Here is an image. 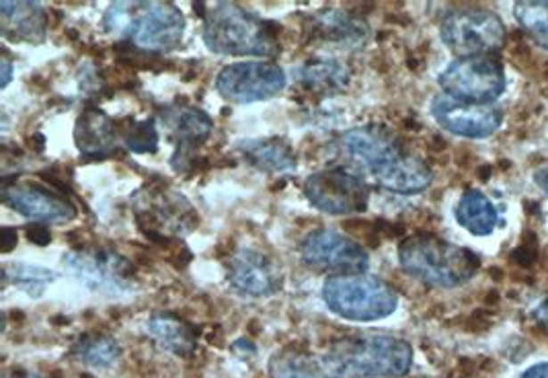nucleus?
Returning a JSON list of instances; mask_svg holds the SVG:
<instances>
[{"instance_id":"nucleus-28","label":"nucleus","mask_w":548,"mask_h":378,"mask_svg":"<svg viewBox=\"0 0 548 378\" xmlns=\"http://www.w3.org/2000/svg\"><path fill=\"white\" fill-rule=\"evenodd\" d=\"M53 278H56V274L52 269L27 266V263H6L3 267L4 286L6 284H15L29 296H42L45 286L53 282Z\"/></svg>"},{"instance_id":"nucleus-33","label":"nucleus","mask_w":548,"mask_h":378,"mask_svg":"<svg viewBox=\"0 0 548 378\" xmlns=\"http://www.w3.org/2000/svg\"><path fill=\"white\" fill-rule=\"evenodd\" d=\"M17 241H19V236H17L15 228L4 226L3 233H0V242H3V245H0V249H3V253H11L12 249H15Z\"/></svg>"},{"instance_id":"nucleus-19","label":"nucleus","mask_w":548,"mask_h":378,"mask_svg":"<svg viewBox=\"0 0 548 378\" xmlns=\"http://www.w3.org/2000/svg\"><path fill=\"white\" fill-rule=\"evenodd\" d=\"M118 126L99 107L86 105L74 126V142L86 159H107L118 144Z\"/></svg>"},{"instance_id":"nucleus-17","label":"nucleus","mask_w":548,"mask_h":378,"mask_svg":"<svg viewBox=\"0 0 548 378\" xmlns=\"http://www.w3.org/2000/svg\"><path fill=\"white\" fill-rule=\"evenodd\" d=\"M160 118L167 132L171 134V138L179 144L171 163L177 171H187L189 167H193V148L200 146L201 142H206L214 130L212 118H209L206 111L198 110V107L189 105L167 107Z\"/></svg>"},{"instance_id":"nucleus-14","label":"nucleus","mask_w":548,"mask_h":378,"mask_svg":"<svg viewBox=\"0 0 548 378\" xmlns=\"http://www.w3.org/2000/svg\"><path fill=\"white\" fill-rule=\"evenodd\" d=\"M228 284L251 299H267L283 288V272L274 255L257 247H242L228 261Z\"/></svg>"},{"instance_id":"nucleus-11","label":"nucleus","mask_w":548,"mask_h":378,"mask_svg":"<svg viewBox=\"0 0 548 378\" xmlns=\"http://www.w3.org/2000/svg\"><path fill=\"white\" fill-rule=\"evenodd\" d=\"M286 89V72L275 62H236L220 70L216 91L230 103L267 101Z\"/></svg>"},{"instance_id":"nucleus-5","label":"nucleus","mask_w":548,"mask_h":378,"mask_svg":"<svg viewBox=\"0 0 548 378\" xmlns=\"http://www.w3.org/2000/svg\"><path fill=\"white\" fill-rule=\"evenodd\" d=\"M329 354L348 370L351 378L405 376L413 364L411 343L389 333L341 337L333 343Z\"/></svg>"},{"instance_id":"nucleus-7","label":"nucleus","mask_w":548,"mask_h":378,"mask_svg":"<svg viewBox=\"0 0 548 378\" xmlns=\"http://www.w3.org/2000/svg\"><path fill=\"white\" fill-rule=\"evenodd\" d=\"M64 267L89 290L121 296L136 288V266L111 249L78 247L64 253Z\"/></svg>"},{"instance_id":"nucleus-31","label":"nucleus","mask_w":548,"mask_h":378,"mask_svg":"<svg viewBox=\"0 0 548 378\" xmlns=\"http://www.w3.org/2000/svg\"><path fill=\"white\" fill-rule=\"evenodd\" d=\"M25 233H27V239H29L31 242H36V245L45 247V245H50V242H52L50 226L42 225V222H33V225H27Z\"/></svg>"},{"instance_id":"nucleus-37","label":"nucleus","mask_w":548,"mask_h":378,"mask_svg":"<svg viewBox=\"0 0 548 378\" xmlns=\"http://www.w3.org/2000/svg\"><path fill=\"white\" fill-rule=\"evenodd\" d=\"M534 179H536V184L543 187V192L548 195V168H538V171L534 173Z\"/></svg>"},{"instance_id":"nucleus-23","label":"nucleus","mask_w":548,"mask_h":378,"mask_svg":"<svg viewBox=\"0 0 548 378\" xmlns=\"http://www.w3.org/2000/svg\"><path fill=\"white\" fill-rule=\"evenodd\" d=\"M148 331L152 340L159 343L160 349L171 352L175 356H192L198 348V327L192 323L183 321L181 316L173 313H154L148 319Z\"/></svg>"},{"instance_id":"nucleus-2","label":"nucleus","mask_w":548,"mask_h":378,"mask_svg":"<svg viewBox=\"0 0 548 378\" xmlns=\"http://www.w3.org/2000/svg\"><path fill=\"white\" fill-rule=\"evenodd\" d=\"M103 27L142 52L167 53L181 44L185 17L173 3H115L105 12Z\"/></svg>"},{"instance_id":"nucleus-10","label":"nucleus","mask_w":548,"mask_h":378,"mask_svg":"<svg viewBox=\"0 0 548 378\" xmlns=\"http://www.w3.org/2000/svg\"><path fill=\"white\" fill-rule=\"evenodd\" d=\"M304 195L316 210L331 216L365 212L370 201L365 181L345 168H327L308 175L304 181Z\"/></svg>"},{"instance_id":"nucleus-29","label":"nucleus","mask_w":548,"mask_h":378,"mask_svg":"<svg viewBox=\"0 0 548 378\" xmlns=\"http://www.w3.org/2000/svg\"><path fill=\"white\" fill-rule=\"evenodd\" d=\"M513 15H516V21L528 36L548 50V3L544 0L516 3L513 4Z\"/></svg>"},{"instance_id":"nucleus-34","label":"nucleus","mask_w":548,"mask_h":378,"mask_svg":"<svg viewBox=\"0 0 548 378\" xmlns=\"http://www.w3.org/2000/svg\"><path fill=\"white\" fill-rule=\"evenodd\" d=\"M519 378H548V362L534 364V366L524 370Z\"/></svg>"},{"instance_id":"nucleus-12","label":"nucleus","mask_w":548,"mask_h":378,"mask_svg":"<svg viewBox=\"0 0 548 378\" xmlns=\"http://www.w3.org/2000/svg\"><path fill=\"white\" fill-rule=\"evenodd\" d=\"M0 200L11 210L42 225H64L77 218V206L66 198V193L33 181L4 177Z\"/></svg>"},{"instance_id":"nucleus-18","label":"nucleus","mask_w":548,"mask_h":378,"mask_svg":"<svg viewBox=\"0 0 548 378\" xmlns=\"http://www.w3.org/2000/svg\"><path fill=\"white\" fill-rule=\"evenodd\" d=\"M308 36L316 42L341 45V47H360L370 37V27L362 17L351 11L341 9H323L310 17L307 25Z\"/></svg>"},{"instance_id":"nucleus-27","label":"nucleus","mask_w":548,"mask_h":378,"mask_svg":"<svg viewBox=\"0 0 548 378\" xmlns=\"http://www.w3.org/2000/svg\"><path fill=\"white\" fill-rule=\"evenodd\" d=\"M72 354L93 368H110L119 357V346L107 335H83L74 343Z\"/></svg>"},{"instance_id":"nucleus-32","label":"nucleus","mask_w":548,"mask_h":378,"mask_svg":"<svg viewBox=\"0 0 548 378\" xmlns=\"http://www.w3.org/2000/svg\"><path fill=\"white\" fill-rule=\"evenodd\" d=\"M538 258V251H536V245H528V242H524V245H519L516 251L511 253V259L518 263V266L522 267H530L534 261H536Z\"/></svg>"},{"instance_id":"nucleus-4","label":"nucleus","mask_w":548,"mask_h":378,"mask_svg":"<svg viewBox=\"0 0 548 378\" xmlns=\"http://www.w3.org/2000/svg\"><path fill=\"white\" fill-rule=\"evenodd\" d=\"M323 300L331 313L357 323L384 319L398 308L395 286L370 274L329 275L323 284Z\"/></svg>"},{"instance_id":"nucleus-8","label":"nucleus","mask_w":548,"mask_h":378,"mask_svg":"<svg viewBox=\"0 0 548 378\" xmlns=\"http://www.w3.org/2000/svg\"><path fill=\"white\" fill-rule=\"evenodd\" d=\"M134 210L142 233L160 242H165L167 234H187L200 225V214L193 210L185 195L168 187L140 189L134 195Z\"/></svg>"},{"instance_id":"nucleus-22","label":"nucleus","mask_w":548,"mask_h":378,"mask_svg":"<svg viewBox=\"0 0 548 378\" xmlns=\"http://www.w3.org/2000/svg\"><path fill=\"white\" fill-rule=\"evenodd\" d=\"M431 181H434L431 167L421 157H417V154L407 152L395 165L389 167L387 171L378 175L374 184L392 193L413 195L425 192L431 185Z\"/></svg>"},{"instance_id":"nucleus-26","label":"nucleus","mask_w":548,"mask_h":378,"mask_svg":"<svg viewBox=\"0 0 548 378\" xmlns=\"http://www.w3.org/2000/svg\"><path fill=\"white\" fill-rule=\"evenodd\" d=\"M294 80L315 94H333L348 86L349 70L337 60H310L294 69Z\"/></svg>"},{"instance_id":"nucleus-38","label":"nucleus","mask_w":548,"mask_h":378,"mask_svg":"<svg viewBox=\"0 0 548 378\" xmlns=\"http://www.w3.org/2000/svg\"><path fill=\"white\" fill-rule=\"evenodd\" d=\"M11 378H44V376H39V374H31V373H27V370H21V368H15V373L11 374Z\"/></svg>"},{"instance_id":"nucleus-20","label":"nucleus","mask_w":548,"mask_h":378,"mask_svg":"<svg viewBox=\"0 0 548 378\" xmlns=\"http://www.w3.org/2000/svg\"><path fill=\"white\" fill-rule=\"evenodd\" d=\"M269 376L272 378H351L339 362L329 352L323 356L300 352L296 348H288L277 352L269 362Z\"/></svg>"},{"instance_id":"nucleus-3","label":"nucleus","mask_w":548,"mask_h":378,"mask_svg":"<svg viewBox=\"0 0 548 378\" xmlns=\"http://www.w3.org/2000/svg\"><path fill=\"white\" fill-rule=\"evenodd\" d=\"M398 263L411 278L434 288H456L478 272L480 258L470 249L419 233L398 245Z\"/></svg>"},{"instance_id":"nucleus-21","label":"nucleus","mask_w":548,"mask_h":378,"mask_svg":"<svg viewBox=\"0 0 548 378\" xmlns=\"http://www.w3.org/2000/svg\"><path fill=\"white\" fill-rule=\"evenodd\" d=\"M3 36L11 42L42 44L47 31V12L39 3H0Z\"/></svg>"},{"instance_id":"nucleus-35","label":"nucleus","mask_w":548,"mask_h":378,"mask_svg":"<svg viewBox=\"0 0 548 378\" xmlns=\"http://www.w3.org/2000/svg\"><path fill=\"white\" fill-rule=\"evenodd\" d=\"M534 319H536V323L540 327H543L544 331H548V300H544L543 305H540L536 310H534Z\"/></svg>"},{"instance_id":"nucleus-25","label":"nucleus","mask_w":548,"mask_h":378,"mask_svg":"<svg viewBox=\"0 0 548 378\" xmlns=\"http://www.w3.org/2000/svg\"><path fill=\"white\" fill-rule=\"evenodd\" d=\"M454 214L458 225L477 236L491 234L502 220L495 204L480 189H466L462 198L458 200Z\"/></svg>"},{"instance_id":"nucleus-13","label":"nucleus","mask_w":548,"mask_h":378,"mask_svg":"<svg viewBox=\"0 0 548 378\" xmlns=\"http://www.w3.org/2000/svg\"><path fill=\"white\" fill-rule=\"evenodd\" d=\"M302 259L307 266L319 272L339 274H364L370 266V255L348 234L329 228L313 231L300 245Z\"/></svg>"},{"instance_id":"nucleus-16","label":"nucleus","mask_w":548,"mask_h":378,"mask_svg":"<svg viewBox=\"0 0 548 378\" xmlns=\"http://www.w3.org/2000/svg\"><path fill=\"white\" fill-rule=\"evenodd\" d=\"M431 116L444 130L462 138H487L499 130L503 113L493 105H475L438 94L431 101Z\"/></svg>"},{"instance_id":"nucleus-30","label":"nucleus","mask_w":548,"mask_h":378,"mask_svg":"<svg viewBox=\"0 0 548 378\" xmlns=\"http://www.w3.org/2000/svg\"><path fill=\"white\" fill-rule=\"evenodd\" d=\"M118 130L124 144L127 146V151L136 154H152L159 151V132L152 119H130L127 124L118 126Z\"/></svg>"},{"instance_id":"nucleus-1","label":"nucleus","mask_w":548,"mask_h":378,"mask_svg":"<svg viewBox=\"0 0 548 378\" xmlns=\"http://www.w3.org/2000/svg\"><path fill=\"white\" fill-rule=\"evenodd\" d=\"M208 50L225 56H266L282 52L280 25L266 21L236 3L209 4L204 17Z\"/></svg>"},{"instance_id":"nucleus-9","label":"nucleus","mask_w":548,"mask_h":378,"mask_svg":"<svg viewBox=\"0 0 548 378\" xmlns=\"http://www.w3.org/2000/svg\"><path fill=\"white\" fill-rule=\"evenodd\" d=\"M505 72L495 56L458 58L439 74V86L452 99L491 105L505 91Z\"/></svg>"},{"instance_id":"nucleus-6","label":"nucleus","mask_w":548,"mask_h":378,"mask_svg":"<svg viewBox=\"0 0 548 378\" xmlns=\"http://www.w3.org/2000/svg\"><path fill=\"white\" fill-rule=\"evenodd\" d=\"M439 36L460 58L493 56L502 50L507 31L502 19L487 9H454L444 17Z\"/></svg>"},{"instance_id":"nucleus-24","label":"nucleus","mask_w":548,"mask_h":378,"mask_svg":"<svg viewBox=\"0 0 548 378\" xmlns=\"http://www.w3.org/2000/svg\"><path fill=\"white\" fill-rule=\"evenodd\" d=\"M239 151L251 167L266 173H290L298 157L283 138H251L239 142Z\"/></svg>"},{"instance_id":"nucleus-36","label":"nucleus","mask_w":548,"mask_h":378,"mask_svg":"<svg viewBox=\"0 0 548 378\" xmlns=\"http://www.w3.org/2000/svg\"><path fill=\"white\" fill-rule=\"evenodd\" d=\"M0 64H3V83H0V86L6 89V85L11 83V77H12V64L9 62V58L0 60Z\"/></svg>"},{"instance_id":"nucleus-15","label":"nucleus","mask_w":548,"mask_h":378,"mask_svg":"<svg viewBox=\"0 0 548 378\" xmlns=\"http://www.w3.org/2000/svg\"><path fill=\"white\" fill-rule=\"evenodd\" d=\"M341 146L374 179L409 152L395 134L378 124L348 130L341 136Z\"/></svg>"}]
</instances>
